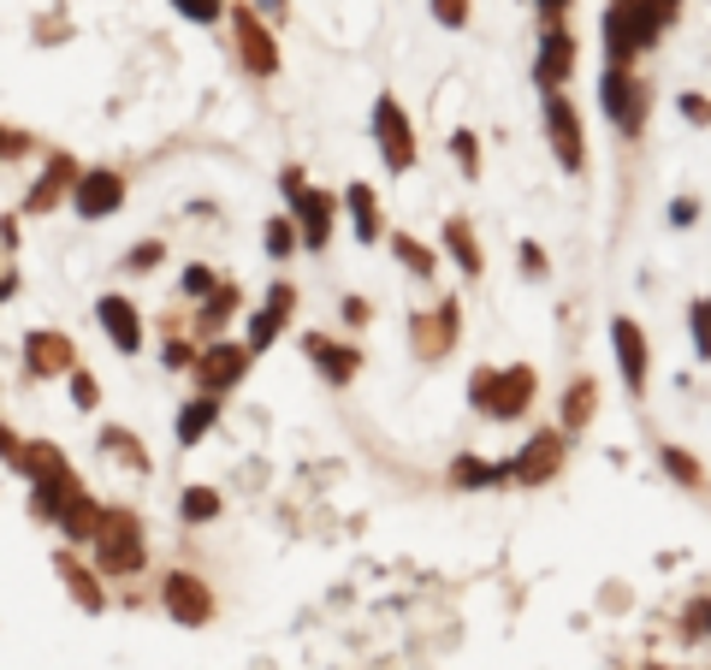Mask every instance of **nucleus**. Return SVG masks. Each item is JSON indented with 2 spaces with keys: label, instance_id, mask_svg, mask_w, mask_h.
Returning a JSON list of instances; mask_svg holds the SVG:
<instances>
[{
  "label": "nucleus",
  "instance_id": "nucleus-2",
  "mask_svg": "<svg viewBox=\"0 0 711 670\" xmlns=\"http://www.w3.org/2000/svg\"><path fill=\"white\" fill-rule=\"evenodd\" d=\"M379 137H386V160L391 167H410V125L398 119V101H379Z\"/></svg>",
  "mask_w": 711,
  "mask_h": 670
},
{
  "label": "nucleus",
  "instance_id": "nucleus-4",
  "mask_svg": "<svg viewBox=\"0 0 711 670\" xmlns=\"http://www.w3.org/2000/svg\"><path fill=\"white\" fill-rule=\"evenodd\" d=\"M214 511H220V499H214V492H190V499H184V516H190V523H202V516H214Z\"/></svg>",
  "mask_w": 711,
  "mask_h": 670
},
{
  "label": "nucleus",
  "instance_id": "nucleus-5",
  "mask_svg": "<svg viewBox=\"0 0 711 670\" xmlns=\"http://www.w3.org/2000/svg\"><path fill=\"white\" fill-rule=\"evenodd\" d=\"M694 321H700V350H711V302H700V309H694Z\"/></svg>",
  "mask_w": 711,
  "mask_h": 670
},
{
  "label": "nucleus",
  "instance_id": "nucleus-3",
  "mask_svg": "<svg viewBox=\"0 0 711 670\" xmlns=\"http://www.w3.org/2000/svg\"><path fill=\"white\" fill-rule=\"evenodd\" d=\"M617 350H622V374H629V386H641V374H646V345H641V333H634L629 321H617Z\"/></svg>",
  "mask_w": 711,
  "mask_h": 670
},
{
  "label": "nucleus",
  "instance_id": "nucleus-1",
  "mask_svg": "<svg viewBox=\"0 0 711 670\" xmlns=\"http://www.w3.org/2000/svg\"><path fill=\"white\" fill-rule=\"evenodd\" d=\"M119 191H125V184L113 179V172H89V179H83V191L72 196V202H78V214H89V220H95V214L119 208Z\"/></svg>",
  "mask_w": 711,
  "mask_h": 670
}]
</instances>
